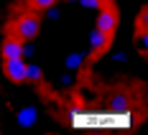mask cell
<instances>
[{
	"label": "cell",
	"mask_w": 148,
	"mask_h": 135,
	"mask_svg": "<svg viewBox=\"0 0 148 135\" xmlns=\"http://www.w3.org/2000/svg\"><path fill=\"white\" fill-rule=\"evenodd\" d=\"M41 26H44V23H41V18H38V15H21V18H18V20H15V36H18V38H21V41H33V38H36V36H38V33H41Z\"/></svg>",
	"instance_id": "1"
},
{
	"label": "cell",
	"mask_w": 148,
	"mask_h": 135,
	"mask_svg": "<svg viewBox=\"0 0 148 135\" xmlns=\"http://www.w3.org/2000/svg\"><path fill=\"white\" fill-rule=\"evenodd\" d=\"M3 72H5V76H8L13 84L26 82V59H23V56H18V59H5L3 61Z\"/></svg>",
	"instance_id": "2"
},
{
	"label": "cell",
	"mask_w": 148,
	"mask_h": 135,
	"mask_svg": "<svg viewBox=\"0 0 148 135\" xmlns=\"http://www.w3.org/2000/svg\"><path fill=\"white\" fill-rule=\"evenodd\" d=\"M95 28H100V31H105V33H115V28H118V13L112 10V8H100L97 10V18H95Z\"/></svg>",
	"instance_id": "3"
},
{
	"label": "cell",
	"mask_w": 148,
	"mask_h": 135,
	"mask_svg": "<svg viewBox=\"0 0 148 135\" xmlns=\"http://www.w3.org/2000/svg\"><path fill=\"white\" fill-rule=\"evenodd\" d=\"M87 41H89V51H92V54H102L105 48L110 46L112 36L105 33V31H100V28H92V31H89V36H87Z\"/></svg>",
	"instance_id": "4"
},
{
	"label": "cell",
	"mask_w": 148,
	"mask_h": 135,
	"mask_svg": "<svg viewBox=\"0 0 148 135\" xmlns=\"http://www.w3.org/2000/svg\"><path fill=\"white\" fill-rule=\"evenodd\" d=\"M15 120H18L21 127H36V122H38V107H33V105L21 107L15 112Z\"/></svg>",
	"instance_id": "5"
},
{
	"label": "cell",
	"mask_w": 148,
	"mask_h": 135,
	"mask_svg": "<svg viewBox=\"0 0 148 135\" xmlns=\"http://www.w3.org/2000/svg\"><path fill=\"white\" fill-rule=\"evenodd\" d=\"M0 54H3V59H18V56H23V41L21 38H5L0 44Z\"/></svg>",
	"instance_id": "6"
},
{
	"label": "cell",
	"mask_w": 148,
	"mask_h": 135,
	"mask_svg": "<svg viewBox=\"0 0 148 135\" xmlns=\"http://www.w3.org/2000/svg\"><path fill=\"white\" fill-rule=\"evenodd\" d=\"M41 79H44V69H41L38 64H33V61H26V82L38 84Z\"/></svg>",
	"instance_id": "7"
},
{
	"label": "cell",
	"mask_w": 148,
	"mask_h": 135,
	"mask_svg": "<svg viewBox=\"0 0 148 135\" xmlns=\"http://www.w3.org/2000/svg\"><path fill=\"white\" fill-rule=\"evenodd\" d=\"M84 59H87V56H84V54H79V51H69V54H66V59H64V66H66V69H79V66H84Z\"/></svg>",
	"instance_id": "8"
},
{
	"label": "cell",
	"mask_w": 148,
	"mask_h": 135,
	"mask_svg": "<svg viewBox=\"0 0 148 135\" xmlns=\"http://www.w3.org/2000/svg\"><path fill=\"white\" fill-rule=\"evenodd\" d=\"M135 48L140 51V56H146V51H148V36H146V28H143V26H140L138 33H135Z\"/></svg>",
	"instance_id": "9"
},
{
	"label": "cell",
	"mask_w": 148,
	"mask_h": 135,
	"mask_svg": "<svg viewBox=\"0 0 148 135\" xmlns=\"http://www.w3.org/2000/svg\"><path fill=\"white\" fill-rule=\"evenodd\" d=\"M77 5L84 8V10H100L105 5V0H77Z\"/></svg>",
	"instance_id": "10"
},
{
	"label": "cell",
	"mask_w": 148,
	"mask_h": 135,
	"mask_svg": "<svg viewBox=\"0 0 148 135\" xmlns=\"http://www.w3.org/2000/svg\"><path fill=\"white\" fill-rule=\"evenodd\" d=\"M31 8L33 10H46V8H51V5H56V0H28Z\"/></svg>",
	"instance_id": "11"
},
{
	"label": "cell",
	"mask_w": 148,
	"mask_h": 135,
	"mask_svg": "<svg viewBox=\"0 0 148 135\" xmlns=\"http://www.w3.org/2000/svg\"><path fill=\"white\" fill-rule=\"evenodd\" d=\"M112 59H115V61H128V56H125L123 51H115V54H112Z\"/></svg>",
	"instance_id": "12"
},
{
	"label": "cell",
	"mask_w": 148,
	"mask_h": 135,
	"mask_svg": "<svg viewBox=\"0 0 148 135\" xmlns=\"http://www.w3.org/2000/svg\"><path fill=\"white\" fill-rule=\"evenodd\" d=\"M64 3H77V0H64Z\"/></svg>",
	"instance_id": "13"
}]
</instances>
